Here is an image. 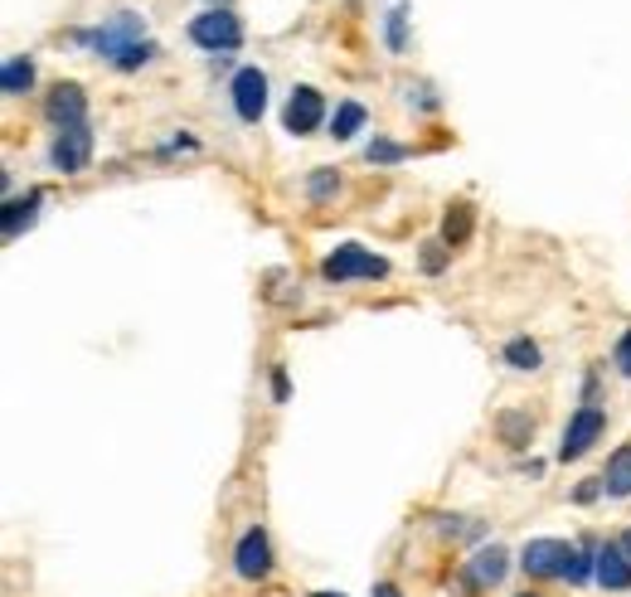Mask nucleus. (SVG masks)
Masks as SVG:
<instances>
[{
    "label": "nucleus",
    "instance_id": "nucleus-1",
    "mask_svg": "<svg viewBox=\"0 0 631 597\" xmlns=\"http://www.w3.org/2000/svg\"><path fill=\"white\" fill-rule=\"evenodd\" d=\"M83 49H93V54H103V59L117 64L122 54L131 49V44H141V15L137 10H117V15L107 20V25H97V30H78L73 35Z\"/></svg>",
    "mask_w": 631,
    "mask_h": 597
},
{
    "label": "nucleus",
    "instance_id": "nucleus-2",
    "mask_svg": "<svg viewBox=\"0 0 631 597\" xmlns=\"http://www.w3.org/2000/svg\"><path fill=\"white\" fill-rule=\"evenodd\" d=\"M190 39L209 54H233L243 44V20L229 5H209L205 15L190 20Z\"/></svg>",
    "mask_w": 631,
    "mask_h": 597
},
{
    "label": "nucleus",
    "instance_id": "nucleus-3",
    "mask_svg": "<svg viewBox=\"0 0 631 597\" xmlns=\"http://www.w3.org/2000/svg\"><path fill=\"white\" fill-rule=\"evenodd\" d=\"M389 273V263L379 253H369V248H359V243H345V248H335L331 257L321 263V277L325 282H355V277H385Z\"/></svg>",
    "mask_w": 631,
    "mask_h": 597
},
{
    "label": "nucleus",
    "instance_id": "nucleus-4",
    "mask_svg": "<svg viewBox=\"0 0 631 597\" xmlns=\"http://www.w3.org/2000/svg\"><path fill=\"white\" fill-rule=\"evenodd\" d=\"M578 559V544H563V539H529L520 569L529 578H569V563Z\"/></svg>",
    "mask_w": 631,
    "mask_h": 597
},
{
    "label": "nucleus",
    "instance_id": "nucleus-5",
    "mask_svg": "<svg viewBox=\"0 0 631 597\" xmlns=\"http://www.w3.org/2000/svg\"><path fill=\"white\" fill-rule=\"evenodd\" d=\"M603 427H607L603 409H597V403H583V409L569 418V427H563L559 461H578V457H588V452H593V443L603 437Z\"/></svg>",
    "mask_w": 631,
    "mask_h": 597
},
{
    "label": "nucleus",
    "instance_id": "nucleus-6",
    "mask_svg": "<svg viewBox=\"0 0 631 597\" xmlns=\"http://www.w3.org/2000/svg\"><path fill=\"white\" fill-rule=\"evenodd\" d=\"M88 161H93V127H69V131H59L49 146V165L59 175H78V171H88Z\"/></svg>",
    "mask_w": 631,
    "mask_h": 597
},
{
    "label": "nucleus",
    "instance_id": "nucleus-7",
    "mask_svg": "<svg viewBox=\"0 0 631 597\" xmlns=\"http://www.w3.org/2000/svg\"><path fill=\"white\" fill-rule=\"evenodd\" d=\"M233 569H239V578H248V583L273 573V539H267V529H257V525L243 529L239 549H233Z\"/></svg>",
    "mask_w": 631,
    "mask_h": 597
},
{
    "label": "nucleus",
    "instance_id": "nucleus-8",
    "mask_svg": "<svg viewBox=\"0 0 631 597\" xmlns=\"http://www.w3.org/2000/svg\"><path fill=\"white\" fill-rule=\"evenodd\" d=\"M325 117V97L316 93V88H297V93L287 97V112H282V127L291 131V137H311L316 127H321Z\"/></svg>",
    "mask_w": 631,
    "mask_h": 597
},
{
    "label": "nucleus",
    "instance_id": "nucleus-9",
    "mask_svg": "<svg viewBox=\"0 0 631 597\" xmlns=\"http://www.w3.org/2000/svg\"><path fill=\"white\" fill-rule=\"evenodd\" d=\"M44 117H49L59 131L83 127V122H88V97H83V88H78V83H59V88L49 93V103H44Z\"/></svg>",
    "mask_w": 631,
    "mask_h": 597
},
{
    "label": "nucleus",
    "instance_id": "nucleus-10",
    "mask_svg": "<svg viewBox=\"0 0 631 597\" xmlns=\"http://www.w3.org/2000/svg\"><path fill=\"white\" fill-rule=\"evenodd\" d=\"M233 112L243 122H257L267 112V73L263 69H239L233 78Z\"/></svg>",
    "mask_w": 631,
    "mask_h": 597
},
{
    "label": "nucleus",
    "instance_id": "nucleus-11",
    "mask_svg": "<svg viewBox=\"0 0 631 597\" xmlns=\"http://www.w3.org/2000/svg\"><path fill=\"white\" fill-rule=\"evenodd\" d=\"M597 583H603L607 593H627L631 588V559L622 554V544L597 549Z\"/></svg>",
    "mask_w": 631,
    "mask_h": 597
},
{
    "label": "nucleus",
    "instance_id": "nucleus-12",
    "mask_svg": "<svg viewBox=\"0 0 631 597\" xmlns=\"http://www.w3.org/2000/svg\"><path fill=\"white\" fill-rule=\"evenodd\" d=\"M505 549L501 544H491V549H481V554H471L467 559V588H495V583L505 578Z\"/></svg>",
    "mask_w": 631,
    "mask_h": 597
},
{
    "label": "nucleus",
    "instance_id": "nucleus-13",
    "mask_svg": "<svg viewBox=\"0 0 631 597\" xmlns=\"http://www.w3.org/2000/svg\"><path fill=\"white\" fill-rule=\"evenodd\" d=\"M39 205H44V195H39V190H30L25 199H10V205H5V219H0V229H5V239H20V233H25L30 223L39 219Z\"/></svg>",
    "mask_w": 631,
    "mask_h": 597
},
{
    "label": "nucleus",
    "instance_id": "nucleus-14",
    "mask_svg": "<svg viewBox=\"0 0 631 597\" xmlns=\"http://www.w3.org/2000/svg\"><path fill=\"white\" fill-rule=\"evenodd\" d=\"M0 88H5V97H25L30 88H35V64H30L25 54H15V59H5V73H0Z\"/></svg>",
    "mask_w": 631,
    "mask_h": 597
},
{
    "label": "nucleus",
    "instance_id": "nucleus-15",
    "mask_svg": "<svg viewBox=\"0 0 631 597\" xmlns=\"http://www.w3.org/2000/svg\"><path fill=\"white\" fill-rule=\"evenodd\" d=\"M603 491L607 495H631V447L612 452V461H607V477H603Z\"/></svg>",
    "mask_w": 631,
    "mask_h": 597
},
{
    "label": "nucleus",
    "instance_id": "nucleus-16",
    "mask_svg": "<svg viewBox=\"0 0 631 597\" xmlns=\"http://www.w3.org/2000/svg\"><path fill=\"white\" fill-rule=\"evenodd\" d=\"M365 117H369V112L359 107V103H341V107H335V122H331V127H335L331 137H335V141H351L355 131L365 127Z\"/></svg>",
    "mask_w": 631,
    "mask_h": 597
},
{
    "label": "nucleus",
    "instance_id": "nucleus-17",
    "mask_svg": "<svg viewBox=\"0 0 631 597\" xmlns=\"http://www.w3.org/2000/svg\"><path fill=\"white\" fill-rule=\"evenodd\" d=\"M505 365L510 369H539V345L529 341V335H515V341L505 345Z\"/></svg>",
    "mask_w": 631,
    "mask_h": 597
},
{
    "label": "nucleus",
    "instance_id": "nucleus-18",
    "mask_svg": "<svg viewBox=\"0 0 631 597\" xmlns=\"http://www.w3.org/2000/svg\"><path fill=\"white\" fill-rule=\"evenodd\" d=\"M443 239H447V243H467V239H471V205H452V209H447Z\"/></svg>",
    "mask_w": 631,
    "mask_h": 597
},
{
    "label": "nucleus",
    "instance_id": "nucleus-19",
    "mask_svg": "<svg viewBox=\"0 0 631 597\" xmlns=\"http://www.w3.org/2000/svg\"><path fill=\"white\" fill-rule=\"evenodd\" d=\"M385 35H389V49H393V54H399L403 44H409V10H403V5H393V10H389Z\"/></svg>",
    "mask_w": 631,
    "mask_h": 597
},
{
    "label": "nucleus",
    "instance_id": "nucleus-20",
    "mask_svg": "<svg viewBox=\"0 0 631 597\" xmlns=\"http://www.w3.org/2000/svg\"><path fill=\"white\" fill-rule=\"evenodd\" d=\"M156 54H161V49H156L151 39H141V44H131V49L122 54V59H117V69H122V73H131V69H141V64H151Z\"/></svg>",
    "mask_w": 631,
    "mask_h": 597
},
{
    "label": "nucleus",
    "instance_id": "nucleus-21",
    "mask_svg": "<svg viewBox=\"0 0 631 597\" xmlns=\"http://www.w3.org/2000/svg\"><path fill=\"white\" fill-rule=\"evenodd\" d=\"M501 433L510 447H525L529 443V418H501Z\"/></svg>",
    "mask_w": 631,
    "mask_h": 597
},
{
    "label": "nucleus",
    "instance_id": "nucleus-22",
    "mask_svg": "<svg viewBox=\"0 0 631 597\" xmlns=\"http://www.w3.org/2000/svg\"><path fill=\"white\" fill-rule=\"evenodd\" d=\"M335 185H341V180H335V171H316V175L307 180V195H311V199H325Z\"/></svg>",
    "mask_w": 631,
    "mask_h": 597
},
{
    "label": "nucleus",
    "instance_id": "nucleus-23",
    "mask_svg": "<svg viewBox=\"0 0 631 597\" xmlns=\"http://www.w3.org/2000/svg\"><path fill=\"white\" fill-rule=\"evenodd\" d=\"M369 161H403V146H393V141H375L369 146Z\"/></svg>",
    "mask_w": 631,
    "mask_h": 597
},
{
    "label": "nucleus",
    "instance_id": "nucleus-24",
    "mask_svg": "<svg viewBox=\"0 0 631 597\" xmlns=\"http://www.w3.org/2000/svg\"><path fill=\"white\" fill-rule=\"evenodd\" d=\"M612 365H617V369H622V375L631 379V331L622 335V341H617V351H612Z\"/></svg>",
    "mask_w": 631,
    "mask_h": 597
},
{
    "label": "nucleus",
    "instance_id": "nucleus-25",
    "mask_svg": "<svg viewBox=\"0 0 631 597\" xmlns=\"http://www.w3.org/2000/svg\"><path fill=\"white\" fill-rule=\"evenodd\" d=\"M423 267H427V273H443V243H427V253H423Z\"/></svg>",
    "mask_w": 631,
    "mask_h": 597
},
{
    "label": "nucleus",
    "instance_id": "nucleus-26",
    "mask_svg": "<svg viewBox=\"0 0 631 597\" xmlns=\"http://www.w3.org/2000/svg\"><path fill=\"white\" fill-rule=\"evenodd\" d=\"M273 399H277V403L287 399V375H282V369H277V375H273Z\"/></svg>",
    "mask_w": 631,
    "mask_h": 597
},
{
    "label": "nucleus",
    "instance_id": "nucleus-27",
    "mask_svg": "<svg viewBox=\"0 0 631 597\" xmlns=\"http://www.w3.org/2000/svg\"><path fill=\"white\" fill-rule=\"evenodd\" d=\"M375 597H399V588H393V583H379Z\"/></svg>",
    "mask_w": 631,
    "mask_h": 597
},
{
    "label": "nucleus",
    "instance_id": "nucleus-28",
    "mask_svg": "<svg viewBox=\"0 0 631 597\" xmlns=\"http://www.w3.org/2000/svg\"><path fill=\"white\" fill-rule=\"evenodd\" d=\"M617 544H622V554L631 559V529H627V535H622V539H617Z\"/></svg>",
    "mask_w": 631,
    "mask_h": 597
},
{
    "label": "nucleus",
    "instance_id": "nucleus-29",
    "mask_svg": "<svg viewBox=\"0 0 631 597\" xmlns=\"http://www.w3.org/2000/svg\"><path fill=\"white\" fill-rule=\"evenodd\" d=\"M316 597H341V593H316Z\"/></svg>",
    "mask_w": 631,
    "mask_h": 597
},
{
    "label": "nucleus",
    "instance_id": "nucleus-30",
    "mask_svg": "<svg viewBox=\"0 0 631 597\" xmlns=\"http://www.w3.org/2000/svg\"><path fill=\"white\" fill-rule=\"evenodd\" d=\"M525 597H535V593H525Z\"/></svg>",
    "mask_w": 631,
    "mask_h": 597
}]
</instances>
